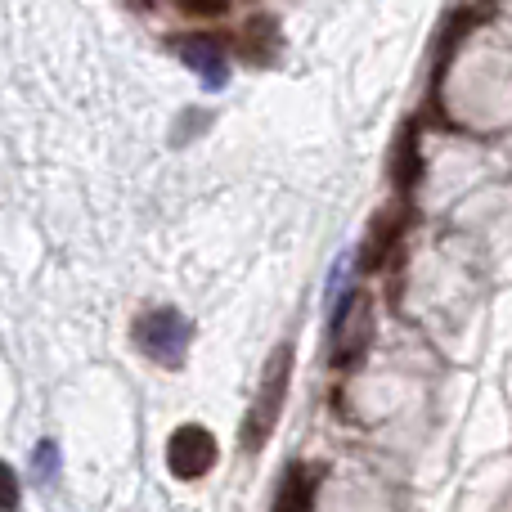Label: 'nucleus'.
<instances>
[{"label":"nucleus","mask_w":512,"mask_h":512,"mask_svg":"<svg viewBox=\"0 0 512 512\" xmlns=\"http://www.w3.org/2000/svg\"><path fill=\"white\" fill-rule=\"evenodd\" d=\"M292 342H279L270 351V360H265L261 369V382H256V396L248 405V414H243L239 423V450L248 454V459H256V454L270 445L274 427H279L283 418V405H288V387H292Z\"/></svg>","instance_id":"nucleus-1"},{"label":"nucleus","mask_w":512,"mask_h":512,"mask_svg":"<svg viewBox=\"0 0 512 512\" xmlns=\"http://www.w3.org/2000/svg\"><path fill=\"white\" fill-rule=\"evenodd\" d=\"M131 337L153 364L180 369L189 355V342H194V324H189L185 310H176V306H153L131 324Z\"/></svg>","instance_id":"nucleus-2"},{"label":"nucleus","mask_w":512,"mask_h":512,"mask_svg":"<svg viewBox=\"0 0 512 512\" xmlns=\"http://www.w3.org/2000/svg\"><path fill=\"white\" fill-rule=\"evenodd\" d=\"M373 328H378V319H373V297L360 288L346 292L333 306V364L337 369H355V364L369 355Z\"/></svg>","instance_id":"nucleus-3"},{"label":"nucleus","mask_w":512,"mask_h":512,"mask_svg":"<svg viewBox=\"0 0 512 512\" xmlns=\"http://www.w3.org/2000/svg\"><path fill=\"white\" fill-rule=\"evenodd\" d=\"M221 459V441L207 432L203 423H180L167 436V472L176 481H198L216 468Z\"/></svg>","instance_id":"nucleus-4"},{"label":"nucleus","mask_w":512,"mask_h":512,"mask_svg":"<svg viewBox=\"0 0 512 512\" xmlns=\"http://www.w3.org/2000/svg\"><path fill=\"white\" fill-rule=\"evenodd\" d=\"M387 176L400 198H409L418 189V180H423V122H418V117H409V122L400 126L396 144H391Z\"/></svg>","instance_id":"nucleus-5"},{"label":"nucleus","mask_w":512,"mask_h":512,"mask_svg":"<svg viewBox=\"0 0 512 512\" xmlns=\"http://www.w3.org/2000/svg\"><path fill=\"white\" fill-rule=\"evenodd\" d=\"M171 45H176V54L189 63V72H194L207 90L230 86V59H225V50H221L216 36H176Z\"/></svg>","instance_id":"nucleus-6"},{"label":"nucleus","mask_w":512,"mask_h":512,"mask_svg":"<svg viewBox=\"0 0 512 512\" xmlns=\"http://www.w3.org/2000/svg\"><path fill=\"white\" fill-rule=\"evenodd\" d=\"M409 225V207H391V212H382L378 221L369 225V239L360 243V252H355V261H360V270H382V265L391 261V252H396L400 234H405Z\"/></svg>","instance_id":"nucleus-7"},{"label":"nucleus","mask_w":512,"mask_h":512,"mask_svg":"<svg viewBox=\"0 0 512 512\" xmlns=\"http://www.w3.org/2000/svg\"><path fill=\"white\" fill-rule=\"evenodd\" d=\"M234 45H239V59L252 63V68H265V63L279 59V23L270 14H248L239 27H234Z\"/></svg>","instance_id":"nucleus-8"},{"label":"nucleus","mask_w":512,"mask_h":512,"mask_svg":"<svg viewBox=\"0 0 512 512\" xmlns=\"http://www.w3.org/2000/svg\"><path fill=\"white\" fill-rule=\"evenodd\" d=\"M481 23L477 9H450V18L441 23V36H436V59H432V95H441V81H445V68L454 63L459 45L472 36V27Z\"/></svg>","instance_id":"nucleus-9"},{"label":"nucleus","mask_w":512,"mask_h":512,"mask_svg":"<svg viewBox=\"0 0 512 512\" xmlns=\"http://www.w3.org/2000/svg\"><path fill=\"white\" fill-rule=\"evenodd\" d=\"M270 512H315V472L306 463H288L283 468Z\"/></svg>","instance_id":"nucleus-10"},{"label":"nucleus","mask_w":512,"mask_h":512,"mask_svg":"<svg viewBox=\"0 0 512 512\" xmlns=\"http://www.w3.org/2000/svg\"><path fill=\"white\" fill-rule=\"evenodd\" d=\"M23 504V481H18V472L9 468L5 459H0V512H18Z\"/></svg>","instance_id":"nucleus-11"},{"label":"nucleus","mask_w":512,"mask_h":512,"mask_svg":"<svg viewBox=\"0 0 512 512\" xmlns=\"http://www.w3.org/2000/svg\"><path fill=\"white\" fill-rule=\"evenodd\" d=\"M54 472H59V445H54V441H41V445L32 450V477H36V481H50Z\"/></svg>","instance_id":"nucleus-12"},{"label":"nucleus","mask_w":512,"mask_h":512,"mask_svg":"<svg viewBox=\"0 0 512 512\" xmlns=\"http://www.w3.org/2000/svg\"><path fill=\"white\" fill-rule=\"evenodd\" d=\"M176 5L185 9L189 18H225L234 0H176Z\"/></svg>","instance_id":"nucleus-13"},{"label":"nucleus","mask_w":512,"mask_h":512,"mask_svg":"<svg viewBox=\"0 0 512 512\" xmlns=\"http://www.w3.org/2000/svg\"><path fill=\"white\" fill-rule=\"evenodd\" d=\"M207 122H212V117H207V113H198V108H189V113H185V117H180L176 135H171V144H185V140H189V135H194V131H203V126H207Z\"/></svg>","instance_id":"nucleus-14"}]
</instances>
